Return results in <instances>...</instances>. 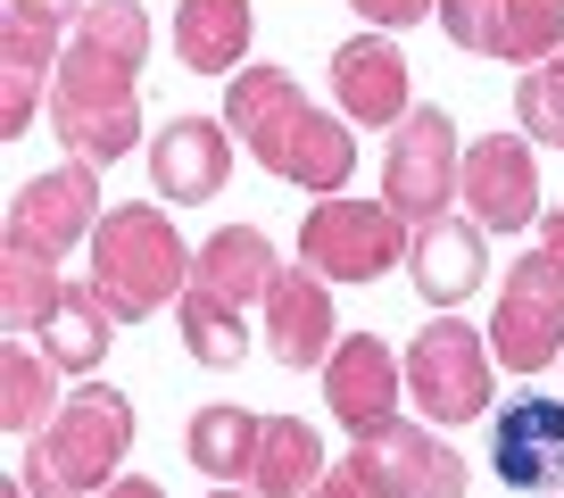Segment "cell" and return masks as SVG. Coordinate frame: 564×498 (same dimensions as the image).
<instances>
[{"instance_id":"30bf717a","label":"cell","mask_w":564,"mask_h":498,"mask_svg":"<svg viewBox=\"0 0 564 498\" xmlns=\"http://www.w3.org/2000/svg\"><path fill=\"white\" fill-rule=\"evenodd\" d=\"M324 408L340 432H382L399 424V391H406V357H390L382 333H340V349L324 357Z\"/></svg>"},{"instance_id":"f1b7e54d","label":"cell","mask_w":564,"mask_h":498,"mask_svg":"<svg viewBox=\"0 0 564 498\" xmlns=\"http://www.w3.org/2000/svg\"><path fill=\"white\" fill-rule=\"evenodd\" d=\"M514 124H523V142L564 150V51L540 58V67H523V84H514Z\"/></svg>"},{"instance_id":"ba28073f","label":"cell","mask_w":564,"mask_h":498,"mask_svg":"<svg viewBox=\"0 0 564 498\" xmlns=\"http://www.w3.org/2000/svg\"><path fill=\"white\" fill-rule=\"evenodd\" d=\"M349 474L373 498H465V448H448L432 424H382L357 432Z\"/></svg>"},{"instance_id":"e0dca14e","label":"cell","mask_w":564,"mask_h":498,"mask_svg":"<svg viewBox=\"0 0 564 498\" xmlns=\"http://www.w3.org/2000/svg\"><path fill=\"white\" fill-rule=\"evenodd\" d=\"M490 457L507 490H564V399H514L490 424Z\"/></svg>"},{"instance_id":"83f0119b","label":"cell","mask_w":564,"mask_h":498,"mask_svg":"<svg viewBox=\"0 0 564 498\" xmlns=\"http://www.w3.org/2000/svg\"><path fill=\"white\" fill-rule=\"evenodd\" d=\"M564 51V0H507L498 9V51L507 67H540V58Z\"/></svg>"},{"instance_id":"ac0fdd59","label":"cell","mask_w":564,"mask_h":498,"mask_svg":"<svg viewBox=\"0 0 564 498\" xmlns=\"http://www.w3.org/2000/svg\"><path fill=\"white\" fill-rule=\"evenodd\" d=\"M58 51H67V34H42L25 18L0 25V142H18L25 124L42 117V100L58 84Z\"/></svg>"},{"instance_id":"d590c367","label":"cell","mask_w":564,"mask_h":498,"mask_svg":"<svg viewBox=\"0 0 564 498\" xmlns=\"http://www.w3.org/2000/svg\"><path fill=\"white\" fill-rule=\"evenodd\" d=\"M208 498H258V490H241V481H225V490H208Z\"/></svg>"},{"instance_id":"cb8c5ba5","label":"cell","mask_w":564,"mask_h":498,"mask_svg":"<svg viewBox=\"0 0 564 498\" xmlns=\"http://www.w3.org/2000/svg\"><path fill=\"white\" fill-rule=\"evenodd\" d=\"M258 415L232 408V399H216V408H199L192 424H183V457L199 465L208 481H249V465H258Z\"/></svg>"},{"instance_id":"ffe728a7","label":"cell","mask_w":564,"mask_h":498,"mask_svg":"<svg viewBox=\"0 0 564 498\" xmlns=\"http://www.w3.org/2000/svg\"><path fill=\"white\" fill-rule=\"evenodd\" d=\"M249 34H258L249 0H175V58L192 75H241Z\"/></svg>"},{"instance_id":"484cf974","label":"cell","mask_w":564,"mask_h":498,"mask_svg":"<svg viewBox=\"0 0 564 498\" xmlns=\"http://www.w3.org/2000/svg\"><path fill=\"white\" fill-rule=\"evenodd\" d=\"M51 357L42 349H25V340H9V349H0V424L18 432V441H34L42 424H51L58 415V382H51Z\"/></svg>"},{"instance_id":"44dd1931","label":"cell","mask_w":564,"mask_h":498,"mask_svg":"<svg viewBox=\"0 0 564 498\" xmlns=\"http://www.w3.org/2000/svg\"><path fill=\"white\" fill-rule=\"evenodd\" d=\"M274 175H282V183H300V192H316V199H333L340 183L357 175V124L333 117V108H307Z\"/></svg>"},{"instance_id":"7402d4cb","label":"cell","mask_w":564,"mask_h":498,"mask_svg":"<svg viewBox=\"0 0 564 498\" xmlns=\"http://www.w3.org/2000/svg\"><path fill=\"white\" fill-rule=\"evenodd\" d=\"M34 340H42V357H51L58 374H100L108 340H117V307H108L91 283H67V300L51 307V324H42Z\"/></svg>"},{"instance_id":"4316f807","label":"cell","mask_w":564,"mask_h":498,"mask_svg":"<svg viewBox=\"0 0 564 498\" xmlns=\"http://www.w3.org/2000/svg\"><path fill=\"white\" fill-rule=\"evenodd\" d=\"M175 333H183V349H192L199 366H241V357H249V324H241V307L216 300L208 283H192V291L175 300Z\"/></svg>"},{"instance_id":"9c48e42d","label":"cell","mask_w":564,"mask_h":498,"mask_svg":"<svg viewBox=\"0 0 564 498\" xmlns=\"http://www.w3.org/2000/svg\"><path fill=\"white\" fill-rule=\"evenodd\" d=\"M457 199L481 232H523L540 225V142L523 133H481L465 142V175H457Z\"/></svg>"},{"instance_id":"d4e9b609","label":"cell","mask_w":564,"mask_h":498,"mask_svg":"<svg viewBox=\"0 0 564 498\" xmlns=\"http://www.w3.org/2000/svg\"><path fill=\"white\" fill-rule=\"evenodd\" d=\"M58 300H67V274H58L51 249H34V241L0 249V324L9 333H42Z\"/></svg>"},{"instance_id":"9a60e30c","label":"cell","mask_w":564,"mask_h":498,"mask_svg":"<svg viewBox=\"0 0 564 498\" xmlns=\"http://www.w3.org/2000/svg\"><path fill=\"white\" fill-rule=\"evenodd\" d=\"M333 100L349 124H406V51L390 34H349L333 42Z\"/></svg>"},{"instance_id":"d6986e66","label":"cell","mask_w":564,"mask_h":498,"mask_svg":"<svg viewBox=\"0 0 564 498\" xmlns=\"http://www.w3.org/2000/svg\"><path fill=\"white\" fill-rule=\"evenodd\" d=\"M274 274H282V249L265 241V225H216L208 241L192 249V283H208L216 300H232V307H265Z\"/></svg>"},{"instance_id":"7a4b0ae2","label":"cell","mask_w":564,"mask_h":498,"mask_svg":"<svg viewBox=\"0 0 564 498\" xmlns=\"http://www.w3.org/2000/svg\"><path fill=\"white\" fill-rule=\"evenodd\" d=\"M91 291L117 307V324H141L192 291V241L166 225V208H108L91 232Z\"/></svg>"},{"instance_id":"277c9868","label":"cell","mask_w":564,"mask_h":498,"mask_svg":"<svg viewBox=\"0 0 564 498\" xmlns=\"http://www.w3.org/2000/svg\"><path fill=\"white\" fill-rule=\"evenodd\" d=\"M406 399L423 408V424H474L498 408V349L490 333H474L465 316H432L406 340Z\"/></svg>"},{"instance_id":"5bb4252c","label":"cell","mask_w":564,"mask_h":498,"mask_svg":"<svg viewBox=\"0 0 564 498\" xmlns=\"http://www.w3.org/2000/svg\"><path fill=\"white\" fill-rule=\"evenodd\" d=\"M406 274H415V300L423 307H465L481 283H490V232L474 216L448 208L441 225H423L415 249H406Z\"/></svg>"},{"instance_id":"8992f818","label":"cell","mask_w":564,"mask_h":498,"mask_svg":"<svg viewBox=\"0 0 564 498\" xmlns=\"http://www.w3.org/2000/svg\"><path fill=\"white\" fill-rule=\"evenodd\" d=\"M490 349L498 374H547L564 357V258L556 249H523L498 283L490 307Z\"/></svg>"},{"instance_id":"2e32d148","label":"cell","mask_w":564,"mask_h":498,"mask_svg":"<svg viewBox=\"0 0 564 498\" xmlns=\"http://www.w3.org/2000/svg\"><path fill=\"white\" fill-rule=\"evenodd\" d=\"M232 150L241 142L225 117H175L150 142V183H159V199H216L232 183Z\"/></svg>"},{"instance_id":"8fae6325","label":"cell","mask_w":564,"mask_h":498,"mask_svg":"<svg viewBox=\"0 0 564 498\" xmlns=\"http://www.w3.org/2000/svg\"><path fill=\"white\" fill-rule=\"evenodd\" d=\"M100 166H84V159H67V166H51V175H25L18 183V199H9V241H34V249H75V241H91L100 232Z\"/></svg>"},{"instance_id":"5b68a950","label":"cell","mask_w":564,"mask_h":498,"mask_svg":"<svg viewBox=\"0 0 564 498\" xmlns=\"http://www.w3.org/2000/svg\"><path fill=\"white\" fill-rule=\"evenodd\" d=\"M406 249H415V225H406L390 199H316L300 216V267H316L324 283H382L399 267Z\"/></svg>"},{"instance_id":"52a82bcc","label":"cell","mask_w":564,"mask_h":498,"mask_svg":"<svg viewBox=\"0 0 564 498\" xmlns=\"http://www.w3.org/2000/svg\"><path fill=\"white\" fill-rule=\"evenodd\" d=\"M457 175H465V150H457V117L448 108H415L406 124H390V150H382V199L406 216V225H441L457 208Z\"/></svg>"},{"instance_id":"f546056e","label":"cell","mask_w":564,"mask_h":498,"mask_svg":"<svg viewBox=\"0 0 564 498\" xmlns=\"http://www.w3.org/2000/svg\"><path fill=\"white\" fill-rule=\"evenodd\" d=\"M498 9H507V0H441L432 18H441V34L457 42V51H481V58H490V51H498Z\"/></svg>"},{"instance_id":"4dcf8cb0","label":"cell","mask_w":564,"mask_h":498,"mask_svg":"<svg viewBox=\"0 0 564 498\" xmlns=\"http://www.w3.org/2000/svg\"><path fill=\"white\" fill-rule=\"evenodd\" d=\"M349 9L373 25V34H406V25H423L432 9H441V0H349Z\"/></svg>"},{"instance_id":"8d00e7d4","label":"cell","mask_w":564,"mask_h":498,"mask_svg":"<svg viewBox=\"0 0 564 498\" xmlns=\"http://www.w3.org/2000/svg\"><path fill=\"white\" fill-rule=\"evenodd\" d=\"M556 366H564V357H556Z\"/></svg>"},{"instance_id":"7c38bea8","label":"cell","mask_w":564,"mask_h":498,"mask_svg":"<svg viewBox=\"0 0 564 498\" xmlns=\"http://www.w3.org/2000/svg\"><path fill=\"white\" fill-rule=\"evenodd\" d=\"M340 349V316H333V283L316 267H282L265 291V357L274 366L324 374V357Z\"/></svg>"},{"instance_id":"6da1fadb","label":"cell","mask_w":564,"mask_h":498,"mask_svg":"<svg viewBox=\"0 0 564 498\" xmlns=\"http://www.w3.org/2000/svg\"><path fill=\"white\" fill-rule=\"evenodd\" d=\"M124 448H133V399L117 382H75L58 415L34 432L18 481L34 498H91L124 474Z\"/></svg>"},{"instance_id":"836d02e7","label":"cell","mask_w":564,"mask_h":498,"mask_svg":"<svg viewBox=\"0 0 564 498\" xmlns=\"http://www.w3.org/2000/svg\"><path fill=\"white\" fill-rule=\"evenodd\" d=\"M100 498H166V490H159V481H150V474H117V481H108Z\"/></svg>"},{"instance_id":"3957f363","label":"cell","mask_w":564,"mask_h":498,"mask_svg":"<svg viewBox=\"0 0 564 498\" xmlns=\"http://www.w3.org/2000/svg\"><path fill=\"white\" fill-rule=\"evenodd\" d=\"M141 67H150V18H141V0H91L84 18H75L67 51H58L51 117L141 108Z\"/></svg>"},{"instance_id":"4fadbf2b","label":"cell","mask_w":564,"mask_h":498,"mask_svg":"<svg viewBox=\"0 0 564 498\" xmlns=\"http://www.w3.org/2000/svg\"><path fill=\"white\" fill-rule=\"evenodd\" d=\"M307 108H316V100L300 91V75H291V67H241V75H225V124H232V142H241L265 175L282 166V150H291V133H300Z\"/></svg>"},{"instance_id":"1f68e13d","label":"cell","mask_w":564,"mask_h":498,"mask_svg":"<svg viewBox=\"0 0 564 498\" xmlns=\"http://www.w3.org/2000/svg\"><path fill=\"white\" fill-rule=\"evenodd\" d=\"M91 0H9V18L42 25V34H75V18H84Z\"/></svg>"},{"instance_id":"e575fe53","label":"cell","mask_w":564,"mask_h":498,"mask_svg":"<svg viewBox=\"0 0 564 498\" xmlns=\"http://www.w3.org/2000/svg\"><path fill=\"white\" fill-rule=\"evenodd\" d=\"M540 249H556V258H564V199L540 216Z\"/></svg>"},{"instance_id":"d6a6232c","label":"cell","mask_w":564,"mask_h":498,"mask_svg":"<svg viewBox=\"0 0 564 498\" xmlns=\"http://www.w3.org/2000/svg\"><path fill=\"white\" fill-rule=\"evenodd\" d=\"M307 498H373V490H366V481L349 474V465H333V474H324V481H316Z\"/></svg>"},{"instance_id":"603a6c76","label":"cell","mask_w":564,"mask_h":498,"mask_svg":"<svg viewBox=\"0 0 564 498\" xmlns=\"http://www.w3.org/2000/svg\"><path fill=\"white\" fill-rule=\"evenodd\" d=\"M324 481V441L307 415H265L258 432V465H249V490L258 498H307Z\"/></svg>"}]
</instances>
